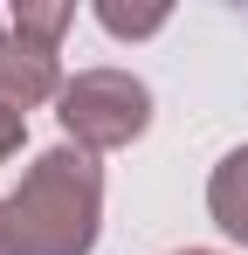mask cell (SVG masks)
<instances>
[{
	"instance_id": "30bf717a",
	"label": "cell",
	"mask_w": 248,
	"mask_h": 255,
	"mask_svg": "<svg viewBox=\"0 0 248 255\" xmlns=\"http://www.w3.org/2000/svg\"><path fill=\"white\" fill-rule=\"evenodd\" d=\"M0 42H7V21H0Z\"/></svg>"
},
{
	"instance_id": "6da1fadb",
	"label": "cell",
	"mask_w": 248,
	"mask_h": 255,
	"mask_svg": "<svg viewBox=\"0 0 248 255\" xmlns=\"http://www.w3.org/2000/svg\"><path fill=\"white\" fill-rule=\"evenodd\" d=\"M14 255H90L104 235V166L76 145H48L0 200Z\"/></svg>"
},
{
	"instance_id": "52a82bcc",
	"label": "cell",
	"mask_w": 248,
	"mask_h": 255,
	"mask_svg": "<svg viewBox=\"0 0 248 255\" xmlns=\"http://www.w3.org/2000/svg\"><path fill=\"white\" fill-rule=\"evenodd\" d=\"M21 145H28V118H21V111H0V166H7Z\"/></svg>"
},
{
	"instance_id": "5b68a950",
	"label": "cell",
	"mask_w": 248,
	"mask_h": 255,
	"mask_svg": "<svg viewBox=\"0 0 248 255\" xmlns=\"http://www.w3.org/2000/svg\"><path fill=\"white\" fill-rule=\"evenodd\" d=\"M69 21H76L69 0H14V14H7V28L41 35V42H55V48H62V35H69Z\"/></svg>"
},
{
	"instance_id": "3957f363",
	"label": "cell",
	"mask_w": 248,
	"mask_h": 255,
	"mask_svg": "<svg viewBox=\"0 0 248 255\" xmlns=\"http://www.w3.org/2000/svg\"><path fill=\"white\" fill-rule=\"evenodd\" d=\"M62 48L41 42V35H21V28H7V42H0V111H35V104H55L62 97Z\"/></svg>"
},
{
	"instance_id": "7a4b0ae2",
	"label": "cell",
	"mask_w": 248,
	"mask_h": 255,
	"mask_svg": "<svg viewBox=\"0 0 248 255\" xmlns=\"http://www.w3.org/2000/svg\"><path fill=\"white\" fill-rule=\"evenodd\" d=\"M55 125H62V145H76L90 159L124 152L152 131V90L131 69H76L55 97Z\"/></svg>"
},
{
	"instance_id": "277c9868",
	"label": "cell",
	"mask_w": 248,
	"mask_h": 255,
	"mask_svg": "<svg viewBox=\"0 0 248 255\" xmlns=\"http://www.w3.org/2000/svg\"><path fill=\"white\" fill-rule=\"evenodd\" d=\"M207 214H214V228L228 242L248 249V145H235L221 166L207 172Z\"/></svg>"
},
{
	"instance_id": "8992f818",
	"label": "cell",
	"mask_w": 248,
	"mask_h": 255,
	"mask_svg": "<svg viewBox=\"0 0 248 255\" xmlns=\"http://www.w3.org/2000/svg\"><path fill=\"white\" fill-rule=\"evenodd\" d=\"M97 21H104L118 42H138V35H159L165 21H172V7H145V14H131V7H111V0H97Z\"/></svg>"
},
{
	"instance_id": "9c48e42d",
	"label": "cell",
	"mask_w": 248,
	"mask_h": 255,
	"mask_svg": "<svg viewBox=\"0 0 248 255\" xmlns=\"http://www.w3.org/2000/svg\"><path fill=\"white\" fill-rule=\"evenodd\" d=\"M179 255H221V249H179Z\"/></svg>"
},
{
	"instance_id": "ba28073f",
	"label": "cell",
	"mask_w": 248,
	"mask_h": 255,
	"mask_svg": "<svg viewBox=\"0 0 248 255\" xmlns=\"http://www.w3.org/2000/svg\"><path fill=\"white\" fill-rule=\"evenodd\" d=\"M0 255H14V242H7V221H0Z\"/></svg>"
}]
</instances>
